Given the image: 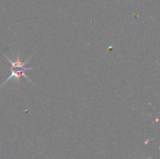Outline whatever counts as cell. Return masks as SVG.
Segmentation results:
<instances>
[{"label": "cell", "mask_w": 160, "mask_h": 159, "mask_svg": "<svg viewBox=\"0 0 160 159\" xmlns=\"http://www.w3.org/2000/svg\"><path fill=\"white\" fill-rule=\"evenodd\" d=\"M33 56V53L25 60V61H21V55H20V52H18V53H17V55H16V59L15 60H11L10 58H8L7 55H5L4 54V57L8 61V63L10 64V66H11V69H16V70H23V69H25V70H31L32 69V67H26V64L28 63V61L30 60V58Z\"/></svg>", "instance_id": "1"}, {"label": "cell", "mask_w": 160, "mask_h": 159, "mask_svg": "<svg viewBox=\"0 0 160 159\" xmlns=\"http://www.w3.org/2000/svg\"><path fill=\"white\" fill-rule=\"evenodd\" d=\"M25 71H27V70H25V69H23V70H16V69H11V72H10V74H9V76L7 78V80L0 85V88H2L3 86H5L10 80H15L16 82H18L19 83H20V82H21V78L22 77H24L28 82H30L31 83H33L32 82H31V80L26 76V74H25Z\"/></svg>", "instance_id": "2"}]
</instances>
